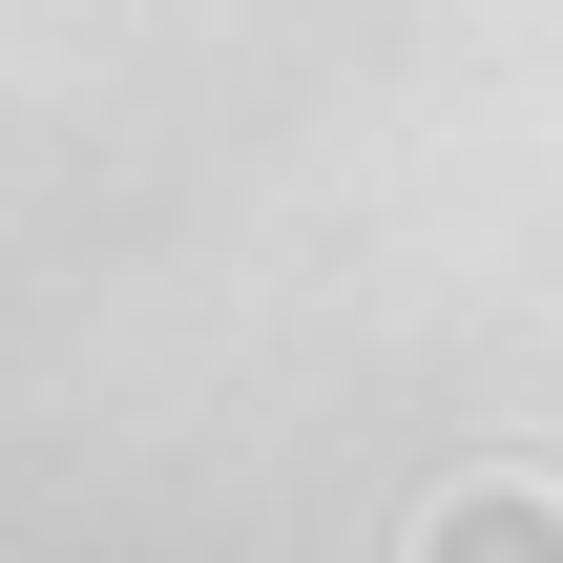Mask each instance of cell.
Wrapping results in <instances>:
<instances>
[{"label": "cell", "instance_id": "1", "mask_svg": "<svg viewBox=\"0 0 563 563\" xmlns=\"http://www.w3.org/2000/svg\"><path fill=\"white\" fill-rule=\"evenodd\" d=\"M418 563H563V501L543 481H460V501L418 522Z\"/></svg>", "mask_w": 563, "mask_h": 563}]
</instances>
